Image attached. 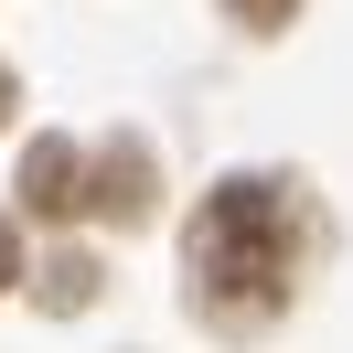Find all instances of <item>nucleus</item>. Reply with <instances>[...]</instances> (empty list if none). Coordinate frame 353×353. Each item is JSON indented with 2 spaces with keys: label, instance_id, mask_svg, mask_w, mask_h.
Wrapping results in <instances>:
<instances>
[{
  "label": "nucleus",
  "instance_id": "obj_1",
  "mask_svg": "<svg viewBox=\"0 0 353 353\" xmlns=\"http://www.w3.org/2000/svg\"><path fill=\"white\" fill-rule=\"evenodd\" d=\"M289 268H300V214H289L279 182H225L193 214V300L225 332H257L289 300Z\"/></svg>",
  "mask_w": 353,
  "mask_h": 353
},
{
  "label": "nucleus",
  "instance_id": "obj_2",
  "mask_svg": "<svg viewBox=\"0 0 353 353\" xmlns=\"http://www.w3.org/2000/svg\"><path fill=\"white\" fill-rule=\"evenodd\" d=\"M22 203L54 214V225H65V214H97V161L75 150V139H32V150H22Z\"/></svg>",
  "mask_w": 353,
  "mask_h": 353
},
{
  "label": "nucleus",
  "instance_id": "obj_3",
  "mask_svg": "<svg viewBox=\"0 0 353 353\" xmlns=\"http://www.w3.org/2000/svg\"><path fill=\"white\" fill-rule=\"evenodd\" d=\"M97 214H118V225L150 214V161H139V150H108V161H97Z\"/></svg>",
  "mask_w": 353,
  "mask_h": 353
},
{
  "label": "nucleus",
  "instance_id": "obj_4",
  "mask_svg": "<svg viewBox=\"0 0 353 353\" xmlns=\"http://www.w3.org/2000/svg\"><path fill=\"white\" fill-rule=\"evenodd\" d=\"M225 11H236V22H246V32H279V22H289V11H300V0H225Z\"/></svg>",
  "mask_w": 353,
  "mask_h": 353
},
{
  "label": "nucleus",
  "instance_id": "obj_5",
  "mask_svg": "<svg viewBox=\"0 0 353 353\" xmlns=\"http://www.w3.org/2000/svg\"><path fill=\"white\" fill-rule=\"evenodd\" d=\"M22 279V236H11V225H0V289Z\"/></svg>",
  "mask_w": 353,
  "mask_h": 353
},
{
  "label": "nucleus",
  "instance_id": "obj_6",
  "mask_svg": "<svg viewBox=\"0 0 353 353\" xmlns=\"http://www.w3.org/2000/svg\"><path fill=\"white\" fill-rule=\"evenodd\" d=\"M0 118H11V75H0Z\"/></svg>",
  "mask_w": 353,
  "mask_h": 353
}]
</instances>
